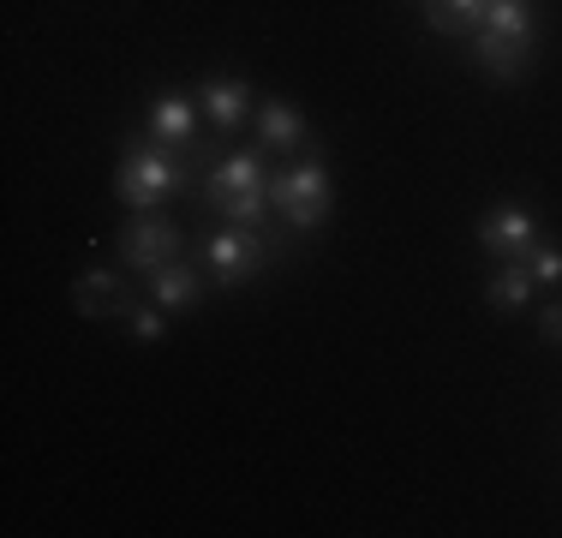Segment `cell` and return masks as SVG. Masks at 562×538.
<instances>
[{
  "label": "cell",
  "mask_w": 562,
  "mask_h": 538,
  "mask_svg": "<svg viewBox=\"0 0 562 538\" xmlns=\"http://www.w3.org/2000/svg\"><path fill=\"white\" fill-rule=\"evenodd\" d=\"M210 204H216L227 222H258L263 210H270V173H263L258 156H227L210 168Z\"/></svg>",
  "instance_id": "obj_1"
},
{
  "label": "cell",
  "mask_w": 562,
  "mask_h": 538,
  "mask_svg": "<svg viewBox=\"0 0 562 538\" xmlns=\"http://www.w3.org/2000/svg\"><path fill=\"white\" fill-rule=\"evenodd\" d=\"M173 186H186V161H173V150L150 144V150H132L114 173V192L126 198L132 210H156Z\"/></svg>",
  "instance_id": "obj_2"
},
{
  "label": "cell",
  "mask_w": 562,
  "mask_h": 538,
  "mask_svg": "<svg viewBox=\"0 0 562 538\" xmlns=\"http://www.w3.org/2000/svg\"><path fill=\"white\" fill-rule=\"evenodd\" d=\"M329 204H336V198H329V173L312 168V161L270 180V210H281L293 227H317L329 215Z\"/></svg>",
  "instance_id": "obj_3"
},
{
  "label": "cell",
  "mask_w": 562,
  "mask_h": 538,
  "mask_svg": "<svg viewBox=\"0 0 562 538\" xmlns=\"http://www.w3.org/2000/svg\"><path fill=\"white\" fill-rule=\"evenodd\" d=\"M120 258H126L132 269H168L173 258H180V234L162 222V215H138V222L120 227Z\"/></svg>",
  "instance_id": "obj_4"
},
{
  "label": "cell",
  "mask_w": 562,
  "mask_h": 538,
  "mask_svg": "<svg viewBox=\"0 0 562 538\" xmlns=\"http://www.w3.org/2000/svg\"><path fill=\"white\" fill-rule=\"evenodd\" d=\"M204 251H210V269H216V276L227 281V288H239V281H246L251 269L263 264V239L251 234L246 222H234V227H227V234H216V239H210Z\"/></svg>",
  "instance_id": "obj_5"
},
{
  "label": "cell",
  "mask_w": 562,
  "mask_h": 538,
  "mask_svg": "<svg viewBox=\"0 0 562 538\" xmlns=\"http://www.w3.org/2000/svg\"><path fill=\"white\" fill-rule=\"evenodd\" d=\"M479 246L497 251V258H527L532 246H539V222H532L527 210H491L485 222H479Z\"/></svg>",
  "instance_id": "obj_6"
},
{
  "label": "cell",
  "mask_w": 562,
  "mask_h": 538,
  "mask_svg": "<svg viewBox=\"0 0 562 538\" xmlns=\"http://www.w3.org/2000/svg\"><path fill=\"white\" fill-rule=\"evenodd\" d=\"M473 54L479 66H485L491 78H520L532 60V36H508V31H491V24H479L473 31Z\"/></svg>",
  "instance_id": "obj_7"
},
{
  "label": "cell",
  "mask_w": 562,
  "mask_h": 538,
  "mask_svg": "<svg viewBox=\"0 0 562 538\" xmlns=\"http://www.w3.org/2000/svg\"><path fill=\"white\" fill-rule=\"evenodd\" d=\"M72 305L85 317H132L138 305H132V288L120 276H109V269H97V276H85L72 288Z\"/></svg>",
  "instance_id": "obj_8"
},
{
  "label": "cell",
  "mask_w": 562,
  "mask_h": 538,
  "mask_svg": "<svg viewBox=\"0 0 562 538\" xmlns=\"http://www.w3.org/2000/svg\"><path fill=\"white\" fill-rule=\"evenodd\" d=\"M150 138L173 150V144H192V102L186 97H162L150 108Z\"/></svg>",
  "instance_id": "obj_9"
},
{
  "label": "cell",
  "mask_w": 562,
  "mask_h": 538,
  "mask_svg": "<svg viewBox=\"0 0 562 538\" xmlns=\"http://www.w3.org/2000/svg\"><path fill=\"white\" fill-rule=\"evenodd\" d=\"M425 19L443 36H467L485 24V0H425Z\"/></svg>",
  "instance_id": "obj_10"
},
{
  "label": "cell",
  "mask_w": 562,
  "mask_h": 538,
  "mask_svg": "<svg viewBox=\"0 0 562 538\" xmlns=\"http://www.w3.org/2000/svg\"><path fill=\"white\" fill-rule=\"evenodd\" d=\"M156 305H162V312H173V305H180V312H186V305H198V300H204V288H198V276H192V269H186V264H168V269H156Z\"/></svg>",
  "instance_id": "obj_11"
},
{
  "label": "cell",
  "mask_w": 562,
  "mask_h": 538,
  "mask_svg": "<svg viewBox=\"0 0 562 538\" xmlns=\"http://www.w3.org/2000/svg\"><path fill=\"white\" fill-rule=\"evenodd\" d=\"M527 293H532V269H527V258H515L508 269H497V276H491L485 300L497 305V312H520V305H527Z\"/></svg>",
  "instance_id": "obj_12"
},
{
  "label": "cell",
  "mask_w": 562,
  "mask_h": 538,
  "mask_svg": "<svg viewBox=\"0 0 562 538\" xmlns=\"http://www.w3.org/2000/svg\"><path fill=\"white\" fill-rule=\"evenodd\" d=\"M246 97H251V90L239 85V78H216V85H204V108H210L216 126H239V120H246Z\"/></svg>",
  "instance_id": "obj_13"
},
{
  "label": "cell",
  "mask_w": 562,
  "mask_h": 538,
  "mask_svg": "<svg viewBox=\"0 0 562 538\" xmlns=\"http://www.w3.org/2000/svg\"><path fill=\"white\" fill-rule=\"evenodd\" d=\"M263 144H276V150H300V144H305L300 108H288V102H270V108H263Z\"/></svg>",
  "instance_id": "obj_14"
},
{
  "label": "cell",
  "mask_w": 562,
  "mask_h": 538,
  "mask_svg": "<svg viewBox=\"0 0 562 538\" xmlns=\"http://www.w3.org/2000/svg\"><path fill=\"white\" fill-rule=\"evenodd\" d=\"M485 24L491 31H508V36H532L527 0H485Z\"/></svg>",
  "instance_id": "obj_15"
},
{
  "label": "cell",
  "mask_w": 562,
  "mask_h": 538,
  "mask_svg": "<svg viewBox=\"0 0 562 538\" xmlns=\"http://www.w3.org/2000/svg\"><path fill=\"white\" fill-rule=\"evenodd\" d=\"M527 269H532V281H562V251L532 246V251H527Z\"/></svg>",
  "instance_id": "obj_16"
},
{
  "label": "cell",
  "mask_w": 562,
  "mask_h": 538,
  "mask_svg": "<svg viewBox=\"0 0 562 538\" xmlns=\"http://www.w3.org/2000/svg\"><path fill=\"white\" fill-rule=\"evenodd\" d=\"M132 341H162V305H150V312H132Z\"/></svg>",
  "instance_id": "obj_17"
},
{
  "label": "cell",
  "mask_w": 562,
  "mask_h": 538,
  "mask_svg": "<svg viewBox=\"0 0 562 538\" xmlns=\"http://www.w3.org/2000/svg\"><path fill=\"white\" fill-rule=\"evenodd\" d=\"M544 335H551V341H562V305H544Z\"/></svg>",
  "instance_id": "obj_18"
}]
</instances>
